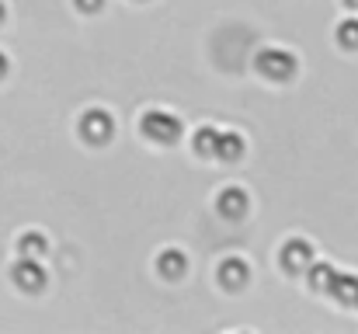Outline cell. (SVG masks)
<instances>
[{
	"label": "cell",
	"instance_id": "cell-1",
	"mask_svg": "<svg viewBox=\"0 0 358 334\" xmlns=\"http://www.w3.org/2000/svg\"><path fill=\"white\" fill-rule=\"evenodd\" d=\"M143 136L153 143H174L181 136V118H174L171 111H146L143 115Z\"/></svg>",
	"mask_w": 358,
	"mask_h": 334
},
{
	"label": "cell",
	"instance_id": "cell-2",
	"mask_svg": "<svg viewBox=\"0 0 358 334\" xmlns=\"http://www.w3.org/2000/svg\"><path fill=\"white\" fill-rule=\"evenodd\" d=\"M257 70L271 81H289L296 74V56L285 49H264V53H257Z\"/></svg>",
	"mask_w": 358,
	"mask_h": 334
},
{
	"label": "cell",
	"instance_id": "cell-3",
	"mask_svg": "<svg viewBox=\"0 0 358 334\" xmlns=\"http://www.w3.org/2000/svg\"><path fill=\"white\" fill-rule=\"evenodd\" d=\"M80 132H84L87 143H108L112 132H115V122H112V115L105 109H91L80 118Z\"/></svg>",
	"mask_w": 358,
	"mask_h": 334
},
{
	"label": "cell",
	"instance_id": "cell-4",
	"mask_svg": "<svg viewBox=\"0 0 358 334\" xmlns=\"http://www.w3.org/2000/svg\"><path fill=\"white\" fill-rule=\"evenodd\" d=\"M14 282L24 289V293H38L45 286V268L35 261V258H21L14 265Z\"/></svg>",
	"mask_w": 358,
	"mask_h": 334
},
{
	"label": "cell",
	"instance_id": "cell-5",
	"mask_svg": "<svg viewBox=\"0 0 358 334\" xmlns=\"http://www.w3.org/2000/svg\"><path fill=\"white\" fill-rule=\"evenodd\" d=\"M310 265H313V251H310L306 240H289L282 247V268L285 272H306Z\"/></svg>",
	"mask_w": 358,
	"mask_h": 334
},
{
	"label": "cell",
	"instance_id": "cell-6",
	"mask_svg": "<svg viewBox=\"0 0 358 334\" xmlns=\"http://www.w3.org/2000/svg\"><path fill=\"white\" fill-rule=\"evenodd\" d=\"M216 209H220V216H227V220H240V216L247 213V192H243V188H223L220 199H216Z\"/></svg>",
	"mask_w": 358,
	"mask_h": 334
},
{
	"label": "cell",
	"instance_id": "cell-7",
	"mask_svg": "<svg viewBox=\"0 0 358 334\" xmlns=\"http://www.w3.org/2000/svg\"><path fill=\"white\" fill-rule=\"evenodd\" d=\"M247 279H250V268H247L240 258H227V261L220 265V282H223L227 289H240Z\"/></svg>",
	"mask_w": 358,
	"mask_h": 334
},
{
	"label": "cell",
	"instance_id": "cell-8",
	"mask_svg": "<svg viewBox=\"0 0 358 334\" xmlns=\"http://www.w3.org/2000/svg\"><path fill=\"white\" fill-rule=\"evenodd\" d=\"M157 268H160V275H167V279H181V275L188 272V258L171 247V251H164V254L157 258Z\"/></svg>",
	"mask_w": 358,
	"mask_h": 334
},
{
	"label": "cell",
	"instance_id": "cell-9",
	"mask_svg": "<svg viewBox=\"0 0 358 334\" xmlns=\"http://www.w3.org/2000/svg\"><path fill=\"white\" fill-rule=\"evenodd\" d=\"M338 303H345V307H352L358 296V275H334V282H331V289H327Z\"/></svg>",
	"mask_w": 358,
	"mask_h": 334
},
{
	"label": "cell",
	"instance_id": "cell-10",
	"mask_svg": "<svg viewBox=\"0 0 358 334\" xmlns=\"http://www.w3.org/2000/svg\"><path fill=\"white\" fill-rule=\"evenodd\" d=\"M216 157H220V160H240V157H243V136H240V132H220V139H216Z\"/></svg>",
	"mask_w": 358,
	"mask_h": 334
},
{
	"label": "cell",
	"instance_id": "cell-11",
	"mask_svg": "<svg viewBox=\"0 0 358 334\" xmlns=\"http://www.w3.org/2000/svg\"><path fill=\"white\" fill-rule=\"evenodd\" d=\"M306 272H310V286H313V289H320V293H327V289H331V282H334V275H338L331 265H310Z\"/></svg>",
	"mask_w": 358,
	"mask_h": 334
},
{
	"label": "cell",
	"instance_id": "cell-12",
	"mask_svg": "<svg viewBox=\"0 0 358 334\" xmlns=\"http://www.w3.org/2000/svg\"><path fill=\"white\" fill-rule=\"evenodd\" d=\"M17 247H21V258H42L49 244H45V237H42V233H24Z\"/></svg>",
	"mask_w": 358,
	"mask_h": 334
},
{
	"label": "cell",
	"instance_id": "cell-13",
	"mask_svg": "<svg viewBox=\"0 0 358 334\" xmlns=\"http://www.w3.org/2000/svg\"><path fill=\"white\" fill-rule=\"evenodd\" d=\"M216 139H220V132H216L213 125H202V129L195 132V150H199L202 157H209V153H216Z\"/></svg>",
	"mask_w": 358,
	"mask_h": 334
},
{
	"label": "cell",
	"instance_id": "cell-14",
	"mask_svg": "<svg viewBox=\"0 0 358 334\" xmlns=\"http://www.w3.org/2000/svg\"><path fill=\"white\" fill-rule=\"evenodd\" d=\"M338 42L345 46V49H358V21H341L338 25Z\"/></svg>",
	"mask_w": 358,
	"mask_h": 334
},
{
	"label": "cell",
	"instance_id": "cell-15",
	"mask_svg": "<svg viewBox=\"0 0 358 334\" xmlns=\"http://www.w3.org/2000/svg\"><path fill=\"white\" fill-rule=\"evenodd\" d=\"M101 4H105V0H77V7H80V11H87V14H94Z\"/></svg>",
	"mask_w": 358,
	"mask_h": 334
},
{
	"label": "cell",
	"instance_id": "cell-16",
	"mask_svg": "<svg viewBox=\"0 0 358 334\" xmlns=\"http://www.w3.org/2000/svg\"><path fill=\"white\" fill-rule=\"evenodd\" d=\"M3 74H7V56L0 53V77H3Z\"/></svg>",
	"mask_w": 358,
	"mask_h": 334
},
{
	"label": "cell",
	"instance_id": "cell-17",
	"mask_svg": "<svg viewBox=\"0 0 358 334\" xmlns=\"http://www.w3.org/2000/svg\"><path fill=\"white\" fill-rule=\"evenodd\" d=\"M345 4H348V7H358V0H345Z\"/></svg>",
	"mask_w": 358,
	"mask_h": 334
},
{
	"label": "cell",
	"instance_id": "cell-18",
	"mask_svg": "<svg viewBox=\"0 0 358 334\" xmlns=\"http://www.w3.org/2000/svg\"><path fill=\"white\" fill-rule=\"evenodd\" d=\"M0 21H3V4H0Z\"/></svg>",
	"mask_w": 358,
	"mask_h": 334
},
{
	"label": "cell",
	"instance_id": "cell-19",
	"mask_svg": "<svg viewBox=\"0 0 358 334\" xmlns=\"http://www.w3.org/2000/svg\"><path fill=\"white\" fill-rule=\"evenodd\" d=\"M355 307H358V296H355Z\"/></svg>",
	"mask_w": 358,
	"mask_h": 334
}]
</instances>
